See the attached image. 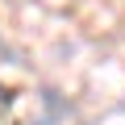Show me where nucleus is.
Listing matches in <instances>:
<instances>
[{"mask_svg":"<svg viewBox=\"0 0 125 125\" xmlns=\"http://www.w3.org/2000/svg\"><path fill=\"white\" fill-rule=\"evenodd\" d=\"M46 104H50V113H46V117H42L38 125H54V121H58L62 113H67V108H62V104H58V96H54V92H46Z\"/></svg>","mask_w":125,"mask_h":125,"instance_id":"1","label":"nucleus"}]
</instances>
